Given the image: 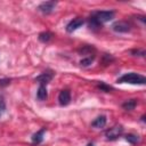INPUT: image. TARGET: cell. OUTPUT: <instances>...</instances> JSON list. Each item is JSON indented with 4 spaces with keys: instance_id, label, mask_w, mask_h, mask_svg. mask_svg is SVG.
Returning a JSON list of instances; mask_svg holds the SVG:
<instances>
[{
    "instance_id": "1",
    "label": "cell",
    "mask_w": 146,
    "mask_h": 146,
    "mask_svg": "<svg viewBox=\"0 0 146 146\" xmlns=\"http://www.w3.org/2000/svg\"><path fill=\"white\" fill-rule=\"evenodd\" d=\"M116 82H119V83H130V84H145L146 83V78L141 74L130 72V73H125L122 76H120Z\"/></svg>"
},
{
    "instance_id": "2",
    "label": "cell",
    "mask_w": 146,
    "mask_h": 146,
    "mask_svg": "<svg viewBox=\"0 0 146 146\" xmlns=\"http://www.w3.org/2000/svg\"><path fill=\"white\" fill-rule=\"evenodd\" d=\"M115 13L113 10H100V11H95L94 14H91V16L100 24L103 25L106 22H110L111 19L114 18Z\"/></svg>"
},
{
    "instance_id": "3",
    "label": "cell",
    "mask_w": 146,
    "mask_h": 146,
    "mask_svg": "<svg viewBox=\"0 0 146 146\" xmlns=\"http://www.w3.org/2000/svg\"><path fill=\"white\" fill-rule=\"evenodd\" d=\"M122 133H123V127L121 124H116L105 131V137L107 140H116L119 137L122 136Z\"/></svg>"
},
{
    "instance_id": "4",
    "label": "cell",
    "mask_w": 146,
    "mask_h": 146,
    "mask_svg": "<svg viewBox=\"0 0 146 146\" xmlns=\"http://www.w3.org/2000/svg\"><path fill=\"white\" fill-rule=\"evenodd\" d=\"M131 27H132L131 24L127 21H117L112 24V30L117 33H127L131 31Z\"/></svg>"
},
{
    "instance_id": "5",
    "label": "cell",
    "mask_w": 146,
    "mask_h": 146,
    "mask_svg": "<svg viewBox=\"0 0 146 146\" xmlns=\"http://www.w3.org/2000/svg\"><path fill=\"white\" fill-rule=\"evenodd\" d=\"M54 76H55V72H54V71H51V70H47V71L42 72L39 76H36V78L34 79V81H35V82H38L39 84L47 86V84H48V83L54 79Z\"/></svg>"
},
{
    "instance_id": "6",
    "label": "cell",
    "mask_w": 146,
    "mask_h": 146,
    "mask_svg": "<svg viewBox=\"0 0 146 146\" xmlns=\"http://www.w3.org/2000/svg\"><path fill=\"white\" fill-rule=\"evenodd\" d=\"M56 5H57L56 1H44V2H42L38 6V10L41 11L42 14H44V15H48V14L54 11Z\"/></svg>"
},
{
    "instance_id": "7",
    "label": "cell",
    "mask_w": 146,
    "mask_h": 146,
    "mask_svg": "<svg viewBox=\"0 0 146 146\" xmlns=\"http://www.w3.org/2000/svg\"><path fill=\"white\" fill-rule=\"evenodd\" d=\"M83 24H84L83 18H81V17H75V18H73L72 21L68 22V24L66 25V31H67L68 33H72V32H74L75 30H78L79 27H81Z\"/></svg>"
},
{
    "instance_id": "8",
    "label": "cell",
    "mask_w": 146,
    "mask_h": 146,
    "mask_svg": "<svg viewBox=\"0 0 146 146\" xmlns=\"http://www.w3.org/2000/svg\"><path fill=\"white\" fill-rule=\"evenodd\" d=\"M58 103L60 106H67L71 103V91L68 89H64L58 95Z\"/></svg>"
},
{
    "instance_id": "9",
    "label": "cell",
    "mask_w": 146,
    "mask_h": 146,
    "mask_svg": "<svg viewBox=\"0 0 146 146\" xmlns=\"http://www.w3.org/2000/svg\"><path fill=\"white\" fill-rule=\"evenodd\" d=\"M107 122V119L105 115H99L97 116L92 122H91V127L92 128H96V129H100V128H104L105 124Z\"/></svg>"
},
{
    "instance_id": "10",
    "label": "cell",
    "mask_w": 146,
    "mask_h": 146,
    "mask_svg": "<svg viewBox=\"0 0 146 146\" xmlns=\"http://www.w3.org/2000/svg\"><path fill=\"white\" fill-rule=\"evenodd\" d=\"M46 131H47L46 128H42V129H40L39 131H36V132L32 136V143L35 144V145L41 144L42 140H43V136H44V132H46Z\"/></svg>"
},
{
    "instance_id": "11",
    "label": "cell",
    "mask_w": 146,
    "mask_h": 146,
    "mask_svg": "<svg viewBox=\"0 0 146 146\" xmlns=\"http://www.w3.org/2000/svg\"><path fill=\"white\" fill-rule=\"evenodd\" d=\"M48 97V91H47V87L43 84H39L38 91H36V98L39 100H46Z\"/></svg>"
},
{
    "instance_id": "12",
    "label": "cell",
    "mask_w": 146,
    "mask_h": 146,
    "mask_svg": "<svg viewBox=\"0 0 146 146\" xmlns=\"http://www.w3.org/2000/svg\"><path fill=\"white\" fill-rule=\"evenodd\" d=\"M88 26H89V29L91 30V31H94V32H96V31H98V30H100L102 29V26L103 25H100L92 16H90L89 17V19H88Z\"/></svg>"
},
{
    "instance_id": "13",
    "label": "cell",
    "mask_w": 146,
    "mask_h": 146,
    "mask_svg": "<svg viewBox=\"0 0 146 146\" xmlns=\"http://www.w3.org/2000/svg\"><path fill=\"white\" fill-rule=\"evenodd\" d=\"M136 105H137L136 99H127L122 103V108L125 111H132V110H135Z\"/></svg>"
},
{
    "instance_id": "14",
    "label": "cell",
    "mask_w": 146,
    "mask_h": 146,
    "mask_svg": "<svg viewBox=\"0 0 146 146\" xmlns=\"http://www.w3.org/2000/svg\"><path fill=\"white\" fill-rule=\"evenodd\" d=\"M52 36H54V34L51 33V32H41L40 34H39V36H38V39H39V41H41V42H43V43H47V42H49L51 39H52Z\"/></svg>"
},
{
    "instance_id": "15",
    "label": "cell",
    "mask_w": 146,
    "mask_h": 146,
    "mask_svg": "<svg viewBox=\"0 0 146 146\" xmlns=\"http://www.w3.org/2000/svg\"><path fill=\"white\" fill-rule=\"evenodd\" d=\"M95 57H96V55H91V56H86L84 58H82L81 60H80V65L81 66H89L92 62H94V59H95Z\"/></svg>"
},
{
    "instance_id": "16",
    "label": "cell",
    "mask_w": 146,
    "mask_h": 146,
    "mask_svg": "<svg viewBox=\"0 0 146 146\" xmlns=\"http://www.w3.org/2000/svg\"><path fill=\"white\" fill-rule=\"evenodd\" d=\"M125 140L128 143H130L131 145H135L139 141V136L135 135V133H128V135H125Z\"/></svg>"
},
{
    "instance_id": "17",
    "label": "cell",
    "mask_w": 146,
    "mask_h": 146,
    "mask_svg": "<svg viewBox=\"0 0 146 146\" xmlns=\"http://www.w3.org/2000/svg\"><path fill=\"white\" fill-rule=\"evenodd\" d=\"M102 91H105V92H110L111 90H113V88L111 87V86H108V84H106V83H104V82H100V83H98V86H97Z\"/></svg>"
},
{
    "instance_id": "18",
    "label": "cell",
    "mask_w": 146,
    "mask_h": 146,
    "mask_svg": "<svg viewBox=\"0 0 146 146\" xmlns=\"http://www.w3.org/2000/svg\"><path fill=\"white\" fill-rule=\"evenodd\" d=\"M11 79H8V78H5V79H0V88H3V87H7L9 86Z\"/></svg>"
},
{
    "instance_id": "19",
    "label": "cell",
    "mask_w": 146,
    "mask_h": 146,
    "mask_svg": "<svg viewBox=\"0 0 146 146\" xmlns=\"http://www.w3.org/2000/svg\"><path fill=\"white\" fill-rule=\"evenodd\" d=\"M5 111H6V103L3 98H0V116L5 113Z\"/></svg>"
},
{
    "instance_id": "20",
    "label": "cell",
    "mask_w": 146,
    "mask_h": 146,
    "mask_svg": "<svg viewBox=\"0 0 146 146\" xmlns=\"http://www.w3.org/2000/svg\"><path fill=\"white\" fill-rule=\"evenodd\" d=\"M131 54L133 56H141V57H144L145 56V50H132Z\"/></svg>"
},
{
    "instance_id": "21",
    "label": "cell",
    "mask_w": 146,
    "mask_h": 146,
    "mask_svg": "<svg viewBox=\"0 0 146 146\" xmlns=\"http://www.w3.org/2000/svg\"><path fill=\"white\" fill-rule=\"evenodd\" d=\"M87 146H95V145H94V143H89V144H87Z\"/></svg>"
},
{
    "instance_id": "22",
    "label": "cell",
    "mask_w": 146,
    "mask_h": 146,
    "mask_svg": "<svg viewBox=\"0 0 146 146\" xmlns=\"http://www.w3.org/2000/svg\"><path fill=\"white\" fill-rule=\"evenodd\" d=\"M141 121H143V122H145V115H143V116H141Z\"/></svg>"
}]
</instances>
